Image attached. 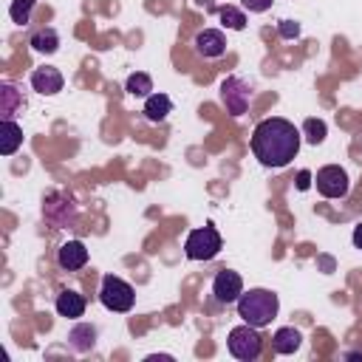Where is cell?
Here are the masks:
<instances>
[{
	"mask_svg": "<svg viewBox=\"0 0 362 362\" xmlns=\"http://www.w3.org/2000/svg\"><path fill=\"white\" fill-rule=\"evenodd\" d=\"M277 294H272L269 288H252L246 294L238 297V317H243V322L263 328L277 317Z\"/></svg>",
	"mask_w": 362,
	"mask_h": 362,
	"instance_id": "cell-2",
	"label": "cell"
},
{
	"mask_svg": "<svg viewBox=\"0 0 362 362\" xmlns=\"http://www.w3.org/2000/svg\"><path fill=\"white\" fill-rule=\"evenodd\" d=\"M249 99H252V88L240 76H229L221 82V102L232 116H243L249 107Z\"/></svg>",
	"mask_w": 362,
	"mask_h": 362,
	"instance_id": "cell-6",
	"label": "cell"
},
{
	"mask_svg": "<svg viewBox=\"0 0 362 362\" xmlns=\"http://www.w3.org/2000/svg\"><path fill=\"white\" fill-rule=\"evenodd\" d=\"M218 17H221V23H223L226 28H235V31H240V28L246 25L243 11H238L235 6H223V8H218Z\"/></svg>",
	"mask_w": 362,
	"mask_h": 362,
	"instance_id": "cell-20",
	"label": "cell"
},
{
	"mask_svg": "<svg viewBox=\"0 0 362 362\" xmlns=\"http://www.w3.org/2000/svg\"><path fill=\"white\" fill-rule=\"evenodd\" d=\"M308 178H311V173H308V170H303V173L297 175V187H300V189H308V184H311Z\"/></svg>",
	"mask_w": 362,
	"mask_h": 362,
	"instance_id": "cell-25",
	"label": "cell"
},
{
	"mask_svg": "<svg viewBox=\"0 0 362 362\" xmlns=\"http://www.w3.org/2000/svg\"><path fill=\"white\" fill-rule=\"evenodd\" d=\"M31 48L40 54H54L59 48V34L54 28H40L37 34H31Z\"/></svg>",
	"mask_w": 362,
	"mask_h": 362,
	"instance_id": "cell-17",
	"label": "cell"
},
{
	"mask_svg": "<svg viewBox=\"0 0 362 362\" xmlns=\"http://www.w3.org/2000/svg\"><path fill=\"white\" fill-rule=\"evenodd\" d=\"M249 11H255V14H260V11H266L269 6H272V0H240Z\"/></svg>",
	"mask_w": 362,
	"mask_h": 362,
	"instance_id": "cell-24",
	"label": "cell"
},
{
	"mask_svg": "<svg viewBox=\"0 0 362 362\" xmlns=\"http://www.w3.org/2000/svg\"><path fill=\"white\" fill-rule=\"evenodd\" d=\"M124 88H127V93H133V96H150V90H153V79H150L147 74H130Z\"/></svg>",
	"mask_w": 362,
	"mask_h": 362,
	"instance_id": "cell-18",
	"label": "cell"
},
{
	"mask_svg": "<svg viewBox=\"0 0 362 362\" xmlns=\"http://www.w3.org/2000/svg\"><path fill=\"white\" fill-rule=\"evenodd\" d=\"M354 246H356V249H362V223H356V226H354Z\"/></svg>",
	"mask_w": 362,
	"mask_h": 362,
	"instance_id": "cell-26",
	"label": "cell"
},
{
	"mask_svg": "<svg viewBox=\"0 0 362 362\" xmlns=\"http://www.w3.org/2000/svg\"><path fill=\"white\" fill-rule=\"evenodd\" d=\"M300 331L297 328H277L274 337H272V345L277 354H294L300 348Z\"/></svg>",
	"mask_w": 362,
	"mask_h": 362,
	"instance_id": "cell-15",
	"label": "cell"
},
{
	"mask_svg": "<svg viewBox=\"0 0 362 362\" xmlns=\"http://www.w3.org/2000/svg\"><path fill=\"white\" fill-rule=\"evenodd\" d=\"M314 181H317L320 195H325V198H342L348 192V173L342 167H337V164L320 167Z\"/></svg>",
	"mask_w": 362,
	"mask_h": 362,
	"instance_id": "cell-7",
	"label": "cell"
},
{
	"mask_svg": "<svg viewBox=\"0 0 362 362\" xmlns=\"http://www.w3.org/2000/svg\"><path fill=\"white\" fill-rule=\"evenodd\" d=\"M297 34H300V25H297L294 20H280V37L291 40V37H297Z\"/></svg>",
	"mask_w": 362,
	"mask_h": 362,
	"instance_id": "cell-23",
	"label": "cell"
},
{
	"mask_svg": "<svg viewBox=\"0 0 362 362\" xmlns=\"http://www.w3.org/2000/svg\"><path fill=\"white\" fill-rule=\"evenodd\" d=\"M300 150V130L288 119H263L252 133V153L263 167H286Z\"/></svg>",
	"mask_w": 362,
	"mask_h": 362,
	"instance_id": "cell-1",
	"label": "cell"
},
{
	"mask_svg": "<svg viewBox=\"0 0 362 362\" xmlns=\"http://www.w3.org/2000/svg\"><path fill=\"white\" fill-rule=\"evenodd\" d=\"M0 96H3L0 113H3V119H11L14 107H17L23 99H20V93H17V88H14V85H3V88H0Z\"/></svg>",
	"mask_w": 362,
	"mask_h": 362,
	"instance_id": "cell-19",
	"label": "cell"
},
{
	"mask_svg": "<svg viewBox=\"0 0 362 362\" xmlns=\"http://www.w3.org/2000/svg\"><path fill=\"white\" fill-rule=\"evenodd\" d=\"M226 345H229V354H232L235 359L252 362V359H257V356H260L263 339H260L257 328L246 322V325H238V328H232V331H229V339H226Z\"/></svg>",
	"mask_w": 362,
	"mask_h": 362,
	"instance_id": "cell-5",
	"label": "cell"
},
{
	"mask_svg": "<svg viewBox=\"0 0 362 362\" xmlns=\"http://www.w3.org/2000/svg\"><path fill=\"white\" fill-rule=\"evenodd\" d=\"M99 300H102V305H105L107 311L124 314V311L133 308L136 291H133V286H130L127 280H122V277H116V274H105V277H102V288H99Z\"/></svg>",
	"mask_w": 362,
	"mask_h": 362,
	"instance_id": "cell-3",
	"label": "cell"
},
{
	"mask_svg": "<svg viewBox=\"0 0 362 362\" xmlns=\"http://www.w3.org/2000/svg\"><path fill=\"white\" fill-rule=\"evenodd\" d=\"M212 294L218 303H238V297L243 294V277L232 269H221L212 280Z\"/></svg>",
	"mask_w": 362,
	"mask_h": 362,
	"instance_id": "cell-8",
	"label": "cell"
},
{
	"mask_svg": "<svg viewBox=\"0 0 362 362\" xmlns=\"http://www.w3.org/2000/svg\"><path fill=\"white\" fill-rule=\"evenodd\" d=\"M170 110H173V102H170L167 93H150L147 102H144V116H147V122H153V124L164 122V119L170 116Z\"/></svg>",
	"mask_w": 362,
	"mask_h": 362,
	"instance_id": "cell-13",
	"label": "cell"
},
{
	"mask_svg": "<svg viewBox=\"0 0 362 362\" xmlns=\"http://www.w3.org/2000/svg\"><path fill=\"white\" fill-rule=\"evenodd\" d=\"M303 130H305V139H308L311 144H320V141L325 139V122H320V119H305Z\"/></svg>",
	"mask_w": 362,
	"mask_h": 362,
	"instance_id": "cell-22",
	"label": "cell"
},
{
	"mask_svg": "<svg viewBox=\"0 0 362 362\" xmlns=\"http://www.w3.org/2000/svg\"><path fill=\"white\" fill-rule=\"evenodd\" d=\"M68 345H71L74 351H79V354L90 351V348L96 345V328H93V325H88V322L74 325V328H71V334H68Z\"/></svg>",
	"mask_w": 362,
	"mask_h": 362,
	"instance_id": "cell-14",
	"label": "cell"
},
{
	"mask_svg": "<svg viewBox=\"0 0 362 362\" xmlns=\"http://www.w3.org/2000/svg\"><path fill=\"white\" fill-rule=\"evenodd\" d=\"M31 88H34L37 93H42V96H54V93L62 90V74H59L57 68H51V65L37 68V71L31 74Z\"/></svg>",
	"mask_w": 362,
	"mask_h": 362,
	"instance_id": "cell-9",
	"label": "cell"
},
{
	"mask_svg": "<svg viewBox=\"0 0 362 362\" xmlns=\"http://www.w3.org/2000/svg\"><path fill=\"white\" fill-rule=\"evenodd\" d=\"M195 51L201 57H221L226 51V37L218 31V28H204L198 37H195Z\"/></svg>",
	"mask_w": 362,
	"mask_h": 362,
	"instance_id": "cell-10",
	"label": "cell"
},
{
	"mask_svg": "<svg viewBox=\"0 0 362 362\" xmlns=\"http://www.w3.org/2000/svg\"><path fill=\"white\" fill-rule=\"evenodd\" d=\"M57 314L65 317V320L82 317L85 314V297L79 291H71V288L59 291V297H57Z\"/></svg>",
	"mask_w": 362,
	"mask_h": 362,
	"instance_id": "cell-12",
	"label": "cell"
},
{
	"mask_svg": "<svg viewBox=\"0 0 362 362\" xmlns=\"http://www.w3.org/2000/svg\"><path fill=\"white\" fill-rule=\"evenodd\" d=\"M34 6H37V0H11L8 14H11V20H14V23L25 25V23H28V17H31V8H34Z\"/></svg>",
	"mask_w": 362,
	"mask_h": 362,
	"instance_id": "cell-21",
	"label": "cell"
},
{
	"mask_svg": "<svg viewBox=\"0 0 362 362\" xmlns=\"http://www.w3.org/2000/svg\"><path fill=\"white\" fill-rule=\"evenodd\" d=\"M20 144H23V130H20V124L11 122V119H3V141H0V153H3V156H11Z\"/></svg>",
	"mask_w": 362,
	"mask_h": 362,
	"instance_id": "cell-16",
	"label": "cell"
},
{
	"mask_svg": "<svg viewBox=\"0 0 362 362\" xmlns=\"http://www.w3.org/2000/svg\"><path fill=\"white\" fill-rule=\"evenodd\" d=\"M57 260H59V266H62V269L76 272V269H82V266L88 263V249H85V243H82V240H68V243H62V246H59Z\"/></svg>",
	"mask_w": 362,
	"mask_h": 362,
	"instance_id": "cell-11",
	"label": "cell"
},
{
	"mask_svg": "<svg viewBox=\"0 0 362 362\" xmlns=\"http://www.w3.org/2000/svg\"><path fill=\"white\" fill-rule=\"evenodd\" d=\"M184 252H187L189 260H212L221 252V235H218V229L212 223L192 229L187 235V240H184Z\"/></svg>",
	"mask_w": 362,
	"mask_h": 362,
	"instance_id": "cell-4",
	"label": "cell"
}]
</instances>
